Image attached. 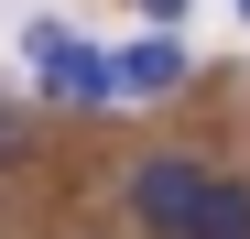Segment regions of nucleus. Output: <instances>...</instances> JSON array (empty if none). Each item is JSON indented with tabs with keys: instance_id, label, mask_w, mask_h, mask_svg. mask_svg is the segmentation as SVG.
<instances>
[{
	"instance_id": "nucleus-2",
	"label": "nucleus",
	"mask_w": 250,
	"mask_h": 239,
	"mask_svg": "<svg viewBox=\"0 0 250 239\" xmlns=\"http://www.w3.org/2000/svg\"><path fill=\"white\" fill-rule=\"evenodd\" d=\"M22 55H33V76H44L55 98H76V109H109V55H98V44H76L65 22H33V33H22Z\"/></svg>"
},
{
	"instance_id": "nucleus-5",
	"label": "nucleus",
	"mask_w": 250,
	"mask_h": 239,
	"mask_svg": "<svg viewBox=\"0 0 250 239\" xmlns=\"http://www.w3.org/2000/svg\"><path fill=\"white\" fill-rule=\"evenodd\" d=\"M142 11H152V22H174V11H185V0H142Z\"/></svg>"
},
{
	"instance_id": "nucleus-3",
	"label": "nucleus",
	"mask_w": 250,
	"mask_h": 239,
	"mask_svg": "<svg viewBox=\"0 0 250 239\" xmlns=\"http://www.w3.org/2000/svg\"><path fill=\"white\" fill-rule=\"evenodd\" d=\"M174 76H185V44L174 33H142L131 55H109V98H163Z\"/></svg>"
},
{
	"instance_id": "nucleus-1",
	"label": "nucleus",
	"mask_w": 250,
	"mask_h": 239,
	"mask_svg": "<svg viewBox=\"0 0 250 239\" xmlns=\"http://www.w3.org/2000/svg\"><path fill=\"white\" fill-rule=\"evenodd\" d=\"M207 196H218V185H207L185 152H152V163H131V218H142V228H163V239H196Z\"/></svg>"
},
{
	"instance_id": "nucleus-4",
	"label": "nucleus",
	"mask_w": 250,
	"mask_h": 239,
	"mask_svg": "<svg viewBox=\"0 0 250 239\" xmlns=\"http://www.w3.org/2000/svg\"><path fill=\"white\" fill-rule=\"evenodd\" d=\"M196 239H250V185H218V196H207Z\"/></svg>"
}]
</instances>
